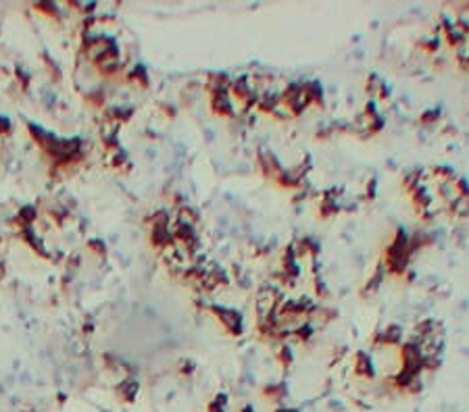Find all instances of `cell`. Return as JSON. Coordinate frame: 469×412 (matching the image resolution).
Segmentation results:
<instances>
[{
  "instance_id": "cell-7",
  "label": "cell",
  "mask_w": 469,
  "mask_h": 412,
  "mask_svg": "<svg viewBox=\"0 0 469 412\" xmlns=\"http://www.w3.org/2000/svg\"><path fill=\"white\" fill-rule=\"evenodd\" d=\"M448 212L453 216H459V219L469 216V198H457L455 202H451L448 204Z\"/></svg>"
},
{
  "instance_id": "cell-8",
  "label": "cell",
  "mask_w": 469,
  "mask_h": 412,
  "mask_svg": "<svg viewBox=\"0 0 469 412\" xmlns=\"http://www.w3.org/2000/svg\"><path fill=\"white\" fill-rule=\"evenodd\" d=\"M275 354H277V360L281 362V366H284V368H288V366L292 364V360H294V354H292V350H290L286 343H281V345L277 348Z\"/></svg>"
},
{
  "instance_id": "cell-1",
  "label": "cell",
  "mask_w": 469,
  "mask_h": 412,
  "mask_svg": "<svg viewBox=\"0 0 469 412\" xmlns=\"http://www.w3.org/2000/svg\"><path fill=\"white\" fill-rule=\"evenodd\" d=\"M411 256L413 254L409 252V235L402 229H398L394 240L388 244L384 252V271H388L390 275H402L409 269Z\"/></svg>"
},
{
  "instance_id": "cell-13",
  "label": "cell",
  "mask_w": 469,
  "mask_h": 412,
  "mask_svg": "<svg viewBox=\"0 0 469 412\" xmlns=\"http://www.w3.org/2000/svg\"><path fill=\"white\" fill-rule=\"evenodd\" d=\"M242 412H255V410H253V408H250V406H246V408H244Z\"/></svg>"
},
{
  "instance_id": "cell-10",
  "label": "cell",
  "mask_w": 469,
  "mask_h": 412,
  "mask_svg": "<svg viewBox=\"0 0 469 412\" xmlns=\"http://www.w3.org/2000/svg\"><path fill=\"white\" fill-rule=\"evenodd\" d=\"M438 119H440V111H438V109H427V111H423V113L419 115V123H421V125H432V123H436Z\"/></svg>"
},
{
  "instance_id": "cell-11",
  "label": "cell",
  "mask_w": 469,
  "mask_h": 412,
  "mask_svg": "<svg viewBox=\"0 0 469 412\" xmlns=\"http://www.w3.org/2000/svg\"><path fill=\"white\" fill-rule=\"evenodd\" d=\"M315 292H317L319 298H328V296H330V292H328V288H325V283H323L321 279H315Z\"/></svg>"
},
{
  "instance_id": "cell-12",
  "label": "cell",
  "mask_w": 469,
  "mask_h": 412,
  "mask_svg": "<svg viewBox=\"0 0 469 412\" xmlns=\"http://www.w3.org/2000/svg\"><path fill=\"white\" fill-rule=\"evenodd\" d=\"M275 412H298L296 408H288V406H281V408H277Z\"/></svg>"
},
{
  "instance_id": "cell-4",
  "label": "cell",
  "mask_w": 469,
  "mask_h": 412,
  "mask_svg": "<svg viewBox=\"0 0 469 412\" xmlns=\"http://www.w3.org/2000/svg\"><path fill=\"white\" fill-rule=\"evenodd\" d=\"M259 165H261L263 173H265L269 179H275V175L281 171V165H279V161H277V156H275L273 152H269V150H263V152L259 154Z\"/></svg>"
},
{
  "instance_id": "cell-2",
  "label": "cell",
  "mask_w": 469,
  "mask_h": 412,
  "mask_svg": "<svg viewBox=\"0 0 469 412\" xmlns=\"http://www.w3.org/2000/svg\"><path fill=\"white\" fill-rule=\"evenodd\" d=\"M213 312L217 314V319L226 325V329L232 335H240L242 333V316L232 310V308H223V306H213Z\"/></svg>"
},
{
  "instance_id": "cell-5",
  "label": "cell",
  "mask_w": 469,
  "mask_h": 412,
  "mask_svg": "<svg viewBox=\"0 0 469 412\" xmlns=\"http://www.w3.org/2000/svg\"><path fill=\"white\" fill-rule=\"evenodd\" d=\"M355 375H359V377H365V379H371L373 375H375V371H373V362H371V358H369V354L367 352H357L355 354Z\"/></svg>"
},
{
  "instance_id": "cell-6",
  "label": "cell",
  "mask_w": 469,
  "mask_h": 412,
  "mask_svg": "<svg viewBox=\"0 0 469 412\" xmlns=\"http://www.w3.org/2000/svg\"><path fill=\"white\" fill-rule=\"evenodd\" d=\"M384 267L380 265L378 269H375L373 273H371V277L365 281V288H363V296H369V294H373V292H378L380 290V285H382V281H384Z\"/></svg>"
},
{
  "instance_id": "cell-9",
  "label": "cell",
  "mask_w": 469,
  "mask_h": 412,
  "mask_svg": "<svg viewBox=\"0 0 469 412\" xmlns=\"http://www.w3.org/2000/svg\"><path fill=\"white\" fill-rule=\"evenodd\" d=\"M263 394H265L269 400H273V402H279L281 398L286 396V387H284V385H279V383H277V385H267Z\"/></svg>"
},
{
  "instance_id": "cell-3",
  "label": "cell",
  "mask_w": 469,
  "mask_h": 412,
  "mask_svg": "<svg viewBox=\"0 0 469 412\" xmlns=\"http://www.w3.org/2000/svg\"><path fill=\"white\" fill-rule=\"evenodd\" d=\"M373 341L378 345H386V348H400V343L404 341L402 337V327L398 325H388L384 331H380L373 337Z\"/></svg>"
}]
</instances>
